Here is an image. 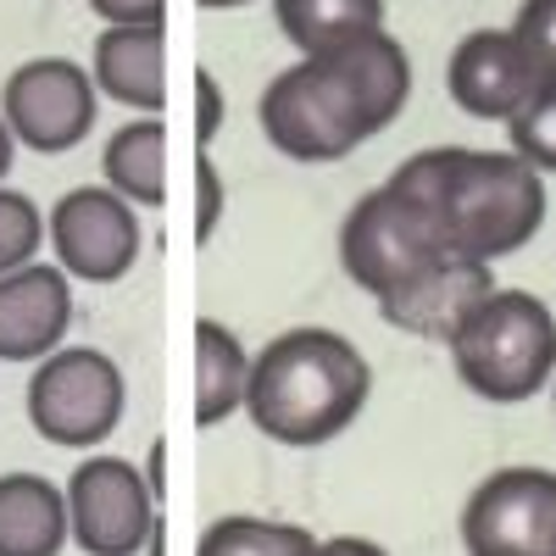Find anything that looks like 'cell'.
I'll return each instance as SVG.
<instances>
[{
	"mask_svg": "<svg viewBox=\"0 0 556 556\" xmlns=\"http://www.w3.org/2000/svg\"><path fill=\"white\" fill-rule=\"evenodd\" d=\"M412 96L401 39L367 34L345 51L301 56L262 89V134L290 162H340L384 134Z\"/></svg>",
	"mask_w": 556,
	"mask_h": 556,
	"instance_id": "obj_1",
	"label": "cell"
},
{
	"mask_svg": "<svg viewBox=\"0 0 556 556\" xmlns=\"http://www.w3.org/2000/svg\"><path fill=\"white\" fill-rule=\"evenodd\" d=\"M384 184L412 195L434 217L445 245L468 262H501L523 251L545 228V184L523 156L473 151V146H429L406 156Z\"/></svg>",
	"mask_w": 556,
	"mask_h": 556,
	"instance_id": "obj_2",
	"label": "cell"
},
{
	"mask_svg": "<svg viewBox=\"0 0 556 556\" xmlns=\"http://www.w3.org/2000/svg\"><path fill=\"white\" fill-rule=\"evenodd\" d=\"M367 395H374V367L356 340L334 329H285L251 356L245 412L273 445L312 451L340 440L362 417Z\"/></svg>",
	"mask_w": 556,
	"mask_h": 556,
	"instance_id": "obj_3",
	"label": "cell"
},
{
	"mask_svg": "<svg viewBox=\"0 0 556 556\" xmlns=\"http://www.w3.org/2000/svg\"><path fill=\"white\" fill-rule=\"evenodd\" d=\"M456 379L490 406H518L556 379V317L529 290H495L445 340Z\"/></svg>",
	"mask_w": 556,
	"mask_h": 556,
	"instance_id": "obj_4",
	"label": "cell"
},
{
	"mask_svg": "<svg viewBox=\"0 0 556 556\" xmlns=\"http://www.w3.org/2000/svg\"><path fill=\"white\" fill-rule=\"evenodd\" d=\"M451 256L456 251L445 245L434 217L412 195H401L395 184L367 190L340 223V267H345L351 285L374 301H390L412 285H424V278L434 267H445Z\"/></svg>",
	"mask_w": 556,
	"mask_h": 556,
	"instance_id": "obj_5",
	"label": "cell"
},
{
	"mask_svg": "<svg viewBox=\"0 0 556 556\" xmlns=\"http://www.w3.org/2000/svg\"><path fill=\"white\" fill-rule=\"evenodd\" d=\"M123 406H128L123 367L96 345H62L28 379V424L39 440L62 451L101 445L123 424Z\"/></svg>",
	"mask_w": 556,
	"mask_h": 556,
	"instance_id": "obj_6",
	"label": "cell"
},
{
	"mask_svg": "<svg viewBox=\"0 0 556 556\" xmlns=\"http://www.w3.org/2000/svg\"><path fill=\"white\" fill-rule=\"evenodd\" d=\"M0 117H7L17 146H28L39 156H67L84 146L101 117V89L89 78V67H78L67 56H39L7 78Z\"/></svg>",
	"mask_w": 556,
	"mask_h": 556,
	"instance_id": "obj_7",
	"label": "cell"
},
{
	"mask_svg": "<svg viewBox=\"0 0 556 556\" xmlns=\"http://www.w3.org/2000/svg\"><path fill=\"white\" fill-rule=\"evenodd\" d=\"M67 518L84 556H146L162 506L128 456H84L67 479Z\"/></svg>",
	"mask_w": 556,
	"mask_h": 556,
	"instance_id": "obj_8",
	"label": "cell"
},
{
	"mask_svg": "<svg viewBox=\"0 0 556 556\" xmlns=\"http://www.w3.org/2000/svg\"><path fill=\"white\" fill-rule=\"evenodd\" d=\"M45 235H51L56 267L67 278H84V285H117V278H128L139 262V245H146L139 212L117 190H106V184L67 190L51 206V217H45Z\"/></svg>",
	"mask_w": 556,
	"mask_h": 556,
	"instance_id": "obj_9",
	"label": "cell"
},
{
	"mask_svg": "<svg viewBox=\"0 0 556 556\" xmlns=\"http://www.w3.org/2000/svg\"><path fill=\"white\" fill-rule=\"evenodd\" d=\"M468 556H556V473L495 468L462 506Z\"/></svg>",
	"mask_w": 556,
	"mask_h": 556,
	"instance_id": "obj_10",
	"label": "cell"
},
{
	"mask_svg": "<svg viewBox=\"0 0 556 556\" xmlns=\"http://www.w3.org/2000/svg\"><path fill=\"white\" fill-rule=\"evenodd\" d=\"M445 84H451V101L468 112V117L513 123V117L540 96V89H545V73H540V62L523 51V39H518L513 28H473V34L451 51Z\"/></svg>",
	"mask_w": 556,
	"mask_h": 556,
	"instance_id": "obj_11",
	"label": "cell"
},
{
	"mask_svg": "<svg viewBox=\"0 0 556 556\" xmlns=\"http://www.w3.org/2000/svg\"><path fill=\"white\" fill-rule=\"evenodd\" d=\"M73 290L56 262H28L0 278V362H45L62 351Z\"/></svg>",
	"mask_w": 556,
	"mask_h": 556,
	"instance_id": "obj_12",
	"label": "cell"
},
{
	"mask_svg": "<svg viewBox=\"0 0 556 556\" xmlns=\"http://www.w3.org/2000/svg\"><path fill=\"white\" fill-rule=\"evenodd\" d=\"M495 267L490 262H468V256H451L445 267H434L424 285H412L390 301H379V317L401 334H424V340H451L456 323L468 317L484 295H495Z\"/></svg>",
	"mask_w": 556,
	"mask_h": 556,
	"instance_id": "obj_13",
	"label": "cell"
},
{
	"mask_svg": "<svg viewBox=\"0 0 556 556\" xmlns=\"http://www.w3.org/2000/svg\"><path fill=\"white\" fill-rule=\"evenodd\" d=\"M89 78L117 106L156 117L167 101V28H101Z\"/></svg>",
	"mask_w": 556,
	"mask_h": 556,
	"instance_id": "obj_14",
	"label": "cell"
},
{
	"mask_svg": "<svg viewBox=\"0 0 556 556\" xmlns=\"http://www.w3.org/2000/svg\"><path fill=\"white\" fill-rule=\"evenodd\" d=\"M67 540V490L45 473H0V556H62Z\"/></svg>",
	"mask_w": 556,
	"mask_h": 556,
	"instance_id": "obj_15",
	"label": "cell"
},
{
	"mask_svg": "<svg viewBox=\"0 0 556 556\" xmlns=\"http://www.w3.org/2000/svg\"><path fill=\"white\" fill-rule=\"evenodd\" d=\"M245 384H251V351L217 317H201L195 323V424L201 429L228 424L245 406Z\"/></svg>",
	"mask_w": 556,
	"mask_h": 556,
	"instance_id": "obj_16",
	"label": "cell"
},
{
	"mask_svg": "<svg viewBox=\"0 0 556 556\" xmlns=\"http://www.w3.org/2000/svg\"><path fill=\"white\" fill-rule=\"evenodd\" d=\"M273 17L301 56H329L384 34V0H273Z\"/></svg>",
	"mask_w": 556,
	"mask_h": 556,
	"instance_id": "obj_17",
	"label": "cell"
},
{
	"mask_svg": "<svg viewBox=\"0 0 556 556\" xmlns=\"http://www.w3.org/2000/svg\"><path fill=\"white\" fill-rule=\"evenodd\" d=\"M101 173H106V190H117L134 212L162 206L167 201V128H162V117L123 123L101 151Z\"/></svg>",
	"mask_w": 556,
	"mask_h": 556,
	"instance_id": "obj_18",
	"label": "cell"
},
{
	"mask_svg": "<svg viewBox=\"0 0 556 556\" xmlns=\"http://www.w3.org/2000/svg\"><path fill=\"white\" fill-rule=\"evenodd\" d=\"M323 540L301 523H278V518H251V513H228L201 529L195 556H317Z\"/></svg>",
	"mask_w": 556,
	"mask_h": 556,
	"instance_id": "obj_19",
	"label": "cell"
},
{
	"mask_svg": "<svg viewBox=\"0 0 556 556\" xmlns=\"http://www.w3.org/2000/svg\"><path fill=\"white\" fill-rule=\"evenodd\" d=\"M513 156H523L534 173H556V84H545L540 96L506 123Z\"/></svg>",
	"mask_w": 556,
	"mask_h": 556,
	"instance_id": "obj_20",
	"label": "cell"
},
{
	"mask_svg": "<svg viewBox=\"0 0 556 556\" xmlns=\"http://www.w3.org/2000/svg\"><path fill=\"white\" fill-rule=\"evenodd\" d=\"M45 245V212L23 190H0V278L34 262Z\"/></svg>",
	"mask_w": 556,
	"mask_h": 556,
	"instance_id": "obj_21",
	"label": "cell"
},
{
	"mask_svg": "<svg viewBox=\"0 0 556 556\" xmlns=\"http://www.w3.org/2000/svg\"><path fill=\"white\" fill-rule=\"evenodd\" d=\"M513 34L523 39V51L540 62L545 84H556V0H523L518 17H513Z\"/></svg>",
	"mask_w": 556,
	"mask_h": 556,
	"instance_id": "obj_22",
	"label": "cell"
},
{
	"mask_svg": "<svg viewBox=\"0 0 556 556\" xmlns=\"http://www.w3.org/2000/svg\"><path fill=\"white\" fill-rule=\"evenodd\" d=\"M195 240L206 245L212 235H217V217H223V178H217V162L201 151L195 156Z\"/></svg>",
	"mask_w": 556,
	"mask_h": 556,
	"instance_id": "obj_23",
	"label": "cell"
},
{
	"mask_svg": "<svg viewBox=\"0 0 556 556\" xmlns=\"http://www.w3.org/2000/svg\"><path fill=\"white\" fill-rule=\"evenodd\" d=\"M106 28H162L167 23V0H89Z\"/></svg>",
	"mask_w": 556,
	"mask_h": 556,
	"instance_id": "obj_24",
	"label": "cell"
},
{
	"mask_svg": "<svg viewBox=\"0 0 556 556\" xmlns=\"http://www.w3.org/2000/svg\"><path fill=\"white\" fill-rule=\"evenodd\" d=\"M223 128V96H217V78L212 73H195V146L206 151Z\"/></svg>",
	"mask_w": 556,
	"mask_h": 556,
	"instance_id": "obj_25",
	"label": "cell"
},
{
	"mask_svg": "<svg viewBox=\"0 0 556 556\" xmlns=\"http://www.w3.org/2000/svg\"><path fill=\"white\" fill-rule=\"evenodd\" d=\"M317 556H390L379 540H362V534H334V540H323Z\"/></svg>",
	"mask_w": 556,
	"mask_h": 556,
	"instance_id": "obj_26",
	"label": "cell"
},
{
	"mask_svg": "<svg viewBox=\"0 0 556 556\" xmlns=\"http://www.w3.org/2000/svg\"><path fill=\"white\" fill-rule=\"evenodd\" d=\"M146 484H151V495H156V506L167 501V440H151V451H146Z\"/></svg>",
	"mask_w": 556,
	"mask_h": 556,
	"instance_id": "obj_27",
	"label": "cell"
},
{
	"mask_svg": "<svg viewBox=\"0 0 556 556\" xmlns=\"http://www.w3.org/2000/svg\"><path fill=\"white\" fill-rule=\"evenodd\" d=\"M12 162H17V139H12V128H7V117H0V178L12 173Z\"/></svg>",
	"mask_w": 556,
	"mask_h": 556,
	"instance_id": "obj_28",
	"label": "cell"
},
{
	"mask_svg": "<svg viewBox=\"0 0 556 556\" xmlns=\"http://www.w3.org/2000/svg\"><path fill=\"white\" fill-rule=\"evenodd\" d=\"M206 12H235V7H251V0H201Z\"/></svg>",
	"mask_w": 556,
	"mask_h": 556,
	"instance_id": "obj_29",
	"label": "cell"
},
{
	"mask_svg": "<svg viewBox=\"0 0 556 556\" xmlns=\"http://www.w3.org/2000/svg\"><path fill=\"white\" fill-rule=\"evenodd\" d=\"M146 556H167V540H162V523H156V534H151V545H146Z\"/></svg>",
	"mask_w": 556,
	"mask_h": 556,
	"instance_id": "obj_30",
	"label": "cell"
}]
</instances>
